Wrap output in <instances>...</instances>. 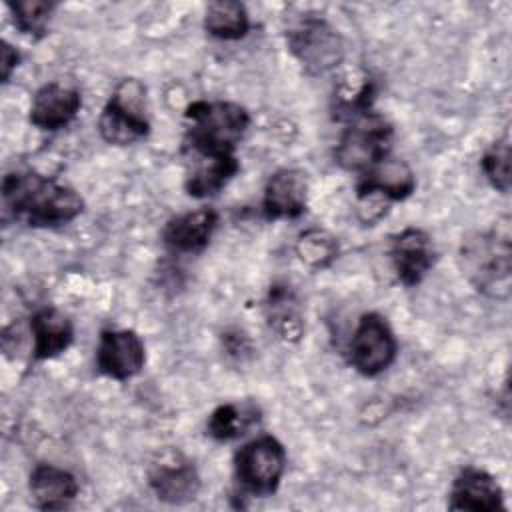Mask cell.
Listing matches in <instances>:
<instances>
[{
	"mask_svg": "<svg viewBox=\"0 0 512 512\" xmlns=\"http://www.w3.org/2000/svg\"><path fill=\"white\" fill-rule=\"evenodd\" d=\"M6 210L32 228H54L72 222L84 210L82 196L68 184L34 170H14L2 180Z\"/></svg>",
	"mask_w": 512,
	"mask_h": 512,
	"instance_id": "1",
	"label": "cell"
},
{
	"mask_svg": "<svg viewBox=\"0 0 512 512\" xmlns=\"http://www.w3.org/2000/svg\"><path fill=\"white\" fill-rule=\"evenodd\" d=\"M398 342L386 322L378 312H366L360 316L352 340H350V364L362 376H378L384 372L396 358Z\"/></svg>",
	"mask_w": 512,
	"mask_h": 512,
	"instance_id": "8",
	"label": "cell"
},
{
	"mask_svg": "<svg viewBox=\"0 0 512 512\" xmlns=\"http://www.w3.org/2000/svg\"><path fill=\"white\" fill-rule=\"evenodd\" d=\"M482 172L498 192L506 194L510 190V138L508 134L496 140L480 160Z\"/></svg>",
	"mask_w": 512,
	"mask_h": 512,
	"instance_id": "25",
	"label": "cell"
},
{
	"mask_svg": "<svg viewBox=\"0 0 512 512\" xmlns=\"http://www.w3.org/2000/svg\"><path fill=\"white\" fill-rule=\"evenodd\" d=\"M28 488L40 510H64L76 500L80 490L72 472L44 462L36 464L30 472Z\"/></svg>",
	"mask_w": 512,
	"mask_h": 512,
	"instance_id": "18",
	"label": "cell"
},
{
	"mask_svg": "<svg viewBox=\"0 0 512 512\" xmlns=\"http://www.w3.org/2000/svg\"><path fill=\"white\" fill-rule=\"evenodd\" d=\"M32 332V358L50 360L70 348L74 340L72 320L58 308L44 306L30 318Z\"/></svg>",
	"mask_w": 512,
	"mask_h": 512,
	"instance_id": "19",
	"label": "cell"
},
{
	"mask_svg": "<svg viewBox=\"0 0 512 512\" xmlns=\"http://www.w3.org/2000/svg\"><path fill=\"white\" fill-rule=\"evenodd\" d=\"M184 118V154H234L236 144L250 126L248 110L236 102L224 100H196L186 108Z\"/></svg>",
	"mask_w": 512,
	"mask_h": 512,
	"instance_id": "3",
	"label": "cell"
},
{
	"mask_svg": "<svg viewBox=\"0 0 512 512\" xmlns=\"http://www.w3.org/2000/svg\"><path fill=\"white\" fill-rule=\"evenodd\" d=\"M450 510H500L504 508V492L496 478L474 466L462 468L450 488Z\"/></svg>",
	"mask_w": 512,
	"mask_h": 512,
	"instance_id": "15",
	"label": "cell"
},
{
	"mask_svg": "<svg viewBox=\"0 0 512 512\" xmlns=\"http://www.w3.org/2000/svg\"><path fill=\"white\" fill-rule=\"evenodd\" d=\"M460 268L468 282L490 298L510 296V218L504 216L492 228L470 234L460 246Z\"/></svg>",
	"mask_w": 512,
	"mask_h": 512,
	"instance_id": "2",
	"label": "cell"
},
{
	"mask_svg": "<svg viewBox=\"0 0 512 512\" xmlns=\"http://www.w3.org/2000/svg\"><path fill=\"white\" fill-rule=\"evenodd\" d=\"M98 132L104 142L130 146L150 132L146 112V88L136 78H124L108 98L98 118Z\"/></svg>",
	"mask_w": 512,
	"mask_h": 512,
	"instance_id": "6",
	"label": "cell"
},
{
	"mask_svg": "<svg viewBox=\"0 0 512 512\" xmlns=\"http://www.w3.org/2000/svg\"><path fill=\"white\" fill-rule=\"evenodd\" d=\"M218 226V212L212 208H198L170 218L162 230L164 246L174 254L202 252Z\"/></svg>",
	"mask_w": 512,
	"mask_h": 512,
	"instance_id": "16",
	"label": "cell"
},
{
	"mask_svg": "<svg viewBox=\"0 0 512 512\" xmlns=\"http://www.w3.org/2000/svg\"><path fill=\"white\" fill-rule=\"evenodd\" d=\"M18 62H20L18 50L12 44H8L6 40H2V48H0V76H2V82L10 80V74L14 72Z\"/></svg>",
	"mask_w": 512,
	"mask_h": 512,
	"instance_id": "26",
	"label": "cell"
},
{
	"mask_svg": "<svg viewBox=\"0 0 512 512\" xmlns=\"http://www.w3.org/2000/svg\"><path fill=\"white\" fill-rule=\"evenodd\" d=\"M286 44L302 68L314 76L334 70L346 56L344 38L318 14L298 16L286 30Z\"/></svg>",
	"mask_w": 512,
	"mask_h": 512,
	"instance_id": "5",
	"label": "cell"
},
{
	"mask_svg": "<svg viewBox=\"0 0 512 512\" xmlns=\"http://www.w3.org/2000/svg\"><path fill=\"white\" fill-rule=\"evenodd\" d=\"M148 484L156 498L168 504H186L200 492L198 470L180 452H170L152 464Z\"/></svg>",
	"mask_w": 512,
	"mask_h": 512,
	"instance_id": "11",
	"label": "cell"
},
{
	"mask_svg": "<svg viewBox=\"0 0 512 512\" xmlns=\"http://www.w3.org/2000/svg\"><path fill=\"white\" fill-rule=\"evenodd\" d=\"M56 4L50 0H16L8 4L16 28L32 38H42L48 32Z\"/></svg>",
	"mask_w": 512,
	"mask_h": 512,
	"instance_id": "24",
	"label": "cell"
},
{
	"mask_svg": "<svg viewBox=\"0 0 512 512\" xmlns=\"http://www.w3.org/2000/svg\"><path fill=\"white\" fill-rule=\"evenodd\" d=\"M146 350L142 338L134 330H102L96 348V368L114 380H130L142 372Z\"/></svg>",
	"mask_w": 512,
	"mask_h": 512,
	"instance_id": "9",
	"label": "cell"
},
{
	"mask_svg": "<svg viewBox=\"0 0 512 512\" xmlns=\"http://www.w3.org/2000/svg\"><path fill=\"white\" fill-rule=\"evenodd\" d=\"M286 468V450L272 434L246 442L234 454V476L240 488L252 496L276 492Z\"/></svg>",
	"mask_w": 512,
	"mask_h": 512,
	"instance_id": "7",
	"label": "cell"
},
{
	"mask_svg": "<svg viewBox=\"0 0 512 512\" xmlns=\"http://www.w3.org/2000/svg\"><path fill=\"white\" fill-rule=\"evenodd\" d=\"M262 418V410L252 400L226 402L212 410L206 422V434L218 442H228L244 436Z\"/></svg>",
	"mask_w": 512,
	"mask_h": 512,
	"instance_id": "21",
	"label": "cell"
},
{
	"mask_svg": "<svg viewBox=\"0 0 512 512\" xmlns=\"http://www.w3.org/2000/svg\"><path fill=\"white\" fill-rule=\"evenodd\" d=\"M266 320L270 328L286 342H298L304 334V320H302V308L286 284H274L268 292L266 304Z\"/></svg>",
	"mask_w": 512,
	"mask_h": 512,
	"instance_id": "20",
	"label": "cell"
},
{
	"mask_svg": "<svg viewBox=\"0 0 512 512\" xmlns=\"http://www.w3.org/2000/svg\"><path fill=\"white\" fill-rule=\"evenodd\" d=\"M82 108V94L74 86L60 82L42 84L30 104V122L40 130H60L68 126Z\"/></svg>",
	"mask_w": 512,
	"mask_h": 512,
	"instance_id": "13",
	"label": "cell"
},
{
	"mask_svg": "<svg viewBox=\"0 0 512 512\" xmlns=\"http://www.w3.org/2000/svg\"><path fill=\"white\" fill-rule=\"evenodd\" d=\"M308 178L298 168L276 170L266 186L262 198V212L268 220L298 218L306 212Z\"/></svg>",
	"mask_w": 512,
	"mask_h": 512,
	"instance_id": "12",
	"label": "cell"
},
{
	"mask_svg": "<svg viewBox=\"0 0 512 512\" xmlns=\"http://www.w3.org/2000/svg\"><path fill=\"white\" fill-rule=\"evenodd\" d=\"M296 254L310 268L322 270V268H328L336 260L338 242L326 230L308 228L296 240Z\"/></svg>",
	"mask_w": 512,
	"mask_h": 512,
	"instance_id": "23",
	"label": "cell"
},
{
	"mask_svg": "<svg viewBox=\"0 0 512 512\" xmlns=\"http://www.w3.org/2000/svg\"><path fill=\"white\" fill-rule=\"evenodd\" d=\"M342 120L346 126L334 148V158L344 170L362 174L390 154L392 124L372 106L352 112Z\"/></svg>",
	"mask_w": 512,
	"mask_h": 512,
	"instance_id": "4",
	"label": "cell"
},
{
	"mask_svg": "<svg viewBox=\"0 0 512 512\" xmlns=\"http://www.w3.org/2000/svg\"><path fill=\"white\" fill-rule=\"evenodd\" d=\"M188 172L184 188L192 198L216 196L240 170V162L234 154L210 156V154H186Z\"/></svg>",
	"mask_w": 512,
	"mask_h": 512,
	"instance_id": "17",
	"label": "cell"
},
{
	"mask_svg": "<svg viewBox=\"0 0 512 512\" xmlns=\"http://www.w3.org/2000/svg\"><path fill=\"white\" fill-rule=\"evenodd\" d=\"M390 260L398 280L404 286H416L436 262V244L432 236L416 226H408L390 236Z\"/></svg>",
	"mask_w": 512,
	"mask_h": 512,
	"instance_id": "10",
	"label": "cell"
},
{
	"mask_svg": "<svg viewBox=\"0 0 512 512\" xmlns=\"http://www.w3.org/2000/svg\"><path fill=\"white\" fill-rule=\"evenodd\" d=\"M416 190V176L412 168L394 156H384L372 168L360 174L356 184V198L380 196L386 202L408 198Z\"/></svg>",
	"mask_w": 512,
	"mask_h": 512,
	"instance_id": "14",
	"label": "cell"
},
{
	"mask_svg": "<svg viewBox=\"0 0 512 512\" xmlns=\"http://www.w3.org/2000/svg\"><path fill=\"white\" fill-rule=\"evenodd\" d=\"M204 30L218 40H240L250 30V16L242 2H212L204 14Z\"/></svg>",
	"mask_w": 512,
	"mask_h": 512,
	"instance_id": "22",
	"label": "cell"
}]
</instances>
